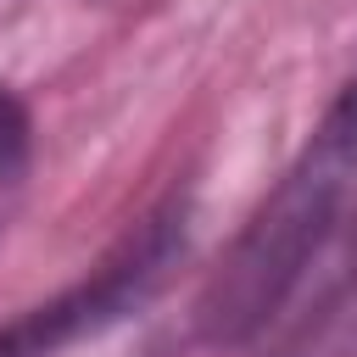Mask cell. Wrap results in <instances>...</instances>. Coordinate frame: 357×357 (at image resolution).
Here are the masks:
<instances>
[{"label": "cell", "instance_id": "cell-1", "mask_svg": "<svg viewBox=\"0 0 357 357\" xmlns=\"http://www.w3.org/2000/svg\"><path fill=\"white\" fill-rule=\"evenodd\" d=\"M357 178V67L318 117L307 151L290 162L279 190L262 201L251 229L234 240L223 273L206 284L201 329L212 340H245L257 335L301 284L307 262L329 240L346 195Z\"/></svg>", "mask_w": 357, "mask_h": 357}]
</instances>
